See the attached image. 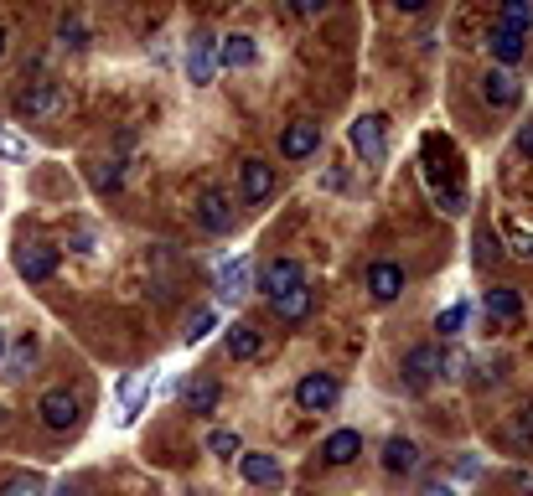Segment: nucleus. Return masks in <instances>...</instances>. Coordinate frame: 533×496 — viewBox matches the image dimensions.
Here are the masks:
<instances>
[{
	"label": "nucleus",
	"instance_id": "obj_1",
	"mask_svg": "<svg viewBox=\"0 0 533 496\" xmlns=\"http://www.w3.org/2000/svg\"><path fill=\"white\" fill-rule=\"evenodd\" d=\"M352 150H358V161L368 166H383V155H389V119L383 114H358L352 119V130H347Z\"/></svg>",
	"mask_w": 533,
	"mask_h": 496
},
{
	"label": "nucleus",
	"instance_id": "obj_2",
	"mask_svg": "<svg viewBox=\"0 0 533 496\" xmlns=\"http://www.w3.org/2000/svg\"><path fill=\"white\" fill-rule=\"evenodd\" d=\"M37 414H42V424L47 429H73L78 419H83V403H78V393H68V388H52V393H42V403H37Z\"/></svg>",
	"mask_w": 533,
	"mask_h": 496
},
{
	"label": "nucleus",
	"instance_id": "obj_3",
	"mask_svg": "<svg viewBox=\"0 0 533 496\" xmlns=\"http://www.w3.org/2000/svg\"><path fill=\"white\" fill-rule=\"evenodd\" d=\"M342 393V383L332 378V372H306L301 383H295V403H301L306 414H321V409H332Z\"/></svg>",
	"mask_w": 533,
	"mask_h": 496
},
{
	"label": "nucleus",
	"instance_id": "obj_4",
	"mask_svg": "<svg viewBox=\"0 0 533 496\" xmlns=\"http://www.w3.org/2000/svg\"><path fill=\"white\" fill-rule=\"evenodd\" d=\"M218 73V42H213V31H192V42H187V78L202 88V83H213Z\"/></svg>",
	"mask_w": 533,
	"mask_h": 496
},
{
	"label": "nucleus",
	"instance_id": "obj_5",
	"mask_svg": "<svg viewBox=\"0 0 533 496\" xmlns=\"http://www.w3.org/2000/svg\"><path fill=\"white\" fill-rule=\"evenodd\" d=\"M306 285V269L295 264V259H270L259 269V290L270 295V300H280V295H290V290H301Z\"/></svg>",
	"mask_w": 533,
	"mask_h": 496
},
{
	"label": "nucleus",
	"instance_id": "obj_6",
	"mask_svg": "<svg viewBox=\"0 0 533 496\" xmlns=\"http://www.w3.org/2000/svg\"><path fill=\"white\" fill-rule=\"evenodd\" d=\"M16 274L32 279V285L52 279L57 274V248H47V243H16Z\"/></svg>",
	"mask_w": 533,
	"mask_h": 496
},
{
	"label": "nucleus",
	"instance_id": "obj_7",
	"mask_svg": "<svg viewBox=\"0 0 533 496\" xmlns=\"http://www.w3.org/2000/svg\"><path fill=\"white\" fill-rule=\"evenodd\" d=\"M239 476H244L249 486H270V491L285 481L280 460H275V455H259V450H244V455H239Z\"/></svg>",
	"mask_w": 533,
	"mask_h": 496
},
{
	"label": "nucleus",
	"instance_id": "obj_8",
	"mask_svg": "<svg viewBox=\"0 0 533 496\" xmlns=\"http://www.w3.org/2000/svg\"><path fill=\"white\" fill-rule=\"evenodd\" d=\"M197 223L207 233H228L233 228V207H228V197L218 192V186H207V192L197 197Z\"/></svg>",
	"mask_w": 533,
	"mask_h": 496
},
{
	"label": "nucleus",
	"instance_id": "obj_9",
	"mask_svg": "<svg viewBox=\"0 0 533 496\" xmlns=\"http://www.w3.org/2000/svg\"><path fill=\"white\" fill-rule=\"evenodd\" d=\"M482 305H487V316L502 321V326H518V321H523V295L508 290V285H492V290L482 295Z\"/></svg>",
	"mask_w": 533,
	"mask_h": 496
},
{
	"label": "nucleus",
	"instance_id": "obj_10",
	"mask_svg": "<svg viewBox=\"0 0 533 496\" xmlns=\"http://www.w3.org/2000/svg\"><path fill=\"white\" fill-rule=\"evenodd\" d=\"M316 145H321V130H316V124H290V130L280 135V155H285V161H306V155H316Z\"/></svg>",
	"mask_w": 533,
	"mask_h": 496
},
{
	"label": "nucleus",
	"instance_id": "obj_11",
	"mask_svg": "<svg viewBox=\"0 0 533 496\" xmlns=\"http://www.w3.org/2000/svg\"><path fill=\"white\" fill-rule=\"evenodd\" d=\"M368 295H373V300H383V305H389V300H399V295H404V269H399V264H383V259H378V264L368 269Z\"/></svg>",
	"mask_w": 533,
	"mask_h": 496
},
{
	"label": "nucleus",
	"instance_id": "obj_12",
	"mask_svg": "<svg viewBox=\"0 0 533 496\" xmlns=\"http://www.w3.org/2000/svg\"><path fill=\"white\" fill-rule=\"evenodd\" d=\"M249 279H254V259H249V254H239L233 264H223V269H218V295H223V300L249 295Z\"/></svg>",
	"mask_w": 533,
	"mask_h": 496
},
{
	"label": "nucleus",
	"instance_id": "obj_13",
	"mask_svg": "<svg viewBox=\"0 0 533 496\" xmlns=\"http://www.w3.org/2000/svg\"><path fill=\"white\" fill-rule=\"evenodd\" d=\"M435 372H440V347H409V357H404V383L409 388H425Z\"/></svg>",
	"mask_w": 533,
	"mask_h": 496
},
{
	"label": "nucleus",
	"instance_id": "obj_14",
	"mask_svg": "<svg viewBox=\"0 0 533 496\" xmlns=\"http://www.w3.org/2000/svg\"><path fill=\"white\" fill-rule=\"evenodd\" d=\"M383 471H389V476H414V471H420V445L394 434V440L383 445Z\"/></svg>",
	"mask_w": 533,
	"mask_h": 496
},
{
	"label": "nucleus",
	"instance_id": "obj_15",
	"mask_svg": "<svg viewBox=\"0 0 533 496\" xmlns=\"http://www.w3.org/2000/svg\"><path fill=\"white\" fill-rule=\"evenodd\" d=\"M518 93H523V88L513 83L508 68H492V73L482 78V99H487L492 109H513V104H518Z\"/></svg>",
	"mask_w": 533,
	"mask_h": 496
},
{
	"label": "nucleus",
	"instance_id": "obj_16",
	"mask_svg": "<svg viewBox=\"0 0 533 496\" xmlns=\"http://www.w3.org/2000/svg\"><path fill=\"white\" fill-rule=\"evenodd\" d=\"M523 37H518V31H508V26H492L487 31V52L502 62V68H518V62H523Z\"/></svg>",
	"mask_w": 533,
	"mask_h": 496
},
{
	"label": "nucleus",
	"instance_id": "obj_17",
	"mask_svg": "<svg viewBox=\"0 0 533 496\" xmlns=\"http://www.w3.org/2000/svg\"><path fill=\"white\" fill-rule=\"evenodd\" d=\"M218 68H254V37H244V31H233V37L218 42Z\"/></svg>",
	"mask_w": 533,
	"mask_h": 496
},
{
	"label": "nucleus",
	"instance_id": "obj_18",
	"mask_svg": "<svg viewBox=\"0 0 533 496\" xmlns=\"http://www.w3.org/2000/svg\"><path fill=\"white\" fill-rule=\"evenodd\" d=\"M57 99H63V93H57V83H26V88H21V99H16V109L32 119V114H52Z\"/></svg>",
	"mask_w": 533,
	"mask_h": 496
},
{
	"label": "nucleus",
	"instance_id": "obj_19",
	"mask_svg": "<svg viewBox=\"0 0 533 496\" xmlns=\"http://www.w3.org/2000/svg\"><path fill=\"white\" fill-rule=\"evenodd\" d=\"M358 450H363V434L358 429H337V434H327V445H321V460L347 465V460H358Z\"/></svg>",
	"mask_w": 533,
	"mask_h": 496
},
{
	"label": "nucleus",
	"instance_id": "obj_20",
	"mask_svg": "<svg viewBox=\"0 0 533 496\" xmlns=\"http://www.w3.org/2000/svg\"><path fill=\"white\" fill-rule=\"evenodd\" d=\"M275 192V166L270 161H244V202H264Z\"/></svg>",
	"mask_w": 533,
	"mask_h": 496
},
{
	"label": "nucleus",
	"instance_id": "obj_21",
	"mask_svg": "<svg viewBox=\"0 0 533 496\" xmlns=\"http://www.w3.org/2000/svg\"><path fill=\"white\" fill-rule=\"evenodd\" d=\"M218 398H223V388H218L213 378H197V383L182 388V403H187L192 414H213V409H218Z\"/></svg>",
	"mask_w": 533,
	"mask_h": 496
},
{
	"label": "nucleus",
	"instance_id": "obj_22",
	"mask_svg": "<svg viewBox=\"0 0 533 496\" xmlns=\"http://www.w3.org/2000/svg\"><path fill=\"white\" fill-rule=\"evenodd\" d=\"M311 300H316V290L301 285V290H290V295H280V300H270V305H275L280 321H306V316H311Z\"/></svg>",
	"mask_w": 533,
	"mask_h": 496
},
{
	"label": "nucleus",
	"instance_id": "obj_23",
	"mask_svg": "<svg viewBox=\"0 0 533 496\" xmlns=\"http://www.w3.org/2000/svg\"><path fill=\"white\" fill-rule=\"evenodd\" d=\"M259 347H264V341H259V331H254V326H228V352L239 357V362L259 357Z\"/></svg>",
	"mask_w": 533,
	"mask_h": 496
},
{
	"label": "nucleus",
	"instance_id": "obj_24",
	"mask_svg": "<svg viewBox=\"0 0 533 496\" xmlns=\"http://www.w3.org/2000/svg\"><path fill=\"white\" fill-rule=\"evenodd\" d=\"M497 26H508V31L523 37V31L533 26V0H502V21Z\"/></svg>",
	"mask_w": 533,
	"mask_h": 496
},
{
	"label": "nucleus",
	"instance_id": "obj_25",
	"mask_svg": "<svg viewBox=\"0 0 533 496\" xmlns=\"http://www.w3.org/2000/svg\"><path fill=\"white\" fill-rule=\"evenodd\" d=\"M0 496H47V476H37V471L11 476L6 486H0Z\"/></svg>",
	"mask_w": 533,
	"mask_h": 496
},
{
	"label": "nucleus",
	"instance_id": "obj_26",
	"mask_svg": "<svg viewBox=\"0 0 533 496\" xmlns=\"http://www.w3.org/2000/svg\"><path fill=\"white\" fill-rule=\"evenodd\" d=\"M207 450L223 455V460H233V455H244V440H239L233 429H213V434H207Z\"/></svg>",
	"mask_w": 533,
	"mask_h": 496
},
{
	"label": "nucleus",
	"instance_id": "obj_27",
	"mask_svg": "<svg viewBox=\"0 0 533 496\" xmlns=\"http://www.w3.org/2000/svg\"><path fill=\"white\" fill-rule=\"evenodd\" d=\"M461 326H466V305H446V310H440V321H435L440 336H456Z\"/></svg>",
	"mask_w": 533,
	"mask_h": 496
},
{
	"label": "nucleus",
	"instance_id": "obj_28",
	"mask_svg": "<svg viewBox=\"0 0 533 496\" xmlns=\"http://www.w3.org/2000/svg\"><path fill=\"white\" fill-rule=\"evenodd\" d=\"M213 326H218V310H197V316L187 321V347H192V341H202Z\"/></svg>",
	"mask_w": 533,
	"mask_h": 496
},
{
	"label": "nucleus",
	"instance_id": "obj_29",
	"mask_svg": "<svg viewBox=\"0 0 533 496\" xmlns=\"http://www.w3.org/2000/svg\"><path fill=\"white\" fill-rule=\"evenodd\" d=\"M57 37H63V47H83V21H63V26H57Z\"/></svg>",
	"mask_w": 533,
	"mask_h": 496
},
{
	"label": "nucleus",
	"instance_id": "obj_30",
	"mask_svg": "<svg viewBox=\"0 0 533 496\" xmlns=\"http://www.w3.org/2000/svg\"><path fill=\"white\" fill-rule=\"evenodd\" d=\"M285 6H290L295 16H321V11H327V0H285Z\"/></svg>",
	"mask_w": 533,
	"mask_h": 496
},
{
	"label": "nucleus",
	"instance_id": "obj_31",
	"mask_svg": "<svg viewBox=\"0 0 533 496\" xmlns=\"http://www.w3.org/2000/svg\"><path fill=\"white\" fill-rule=\"evenodd\" d=\"M32 357H37V341H21L16 357H11V372H26V362H32Z\"/></svg>",
	"mask_w": 533,
	"mask_h": 496
},
{
	"label": "nucleus",
	"instance_id": "obj_32",
	"mask_svg": "<svg viewBox=\"0 0 533 496\" xmlns=\"http://www.w3.org/2000/svg\"><path fill=\"white\" fill-rule=\"evenodd\" d=\"M0 155H6V161H26V145L11 140V135H0Z\"/></svg>",
	"mask_w": 533,
	"mask_h": 496
},
{
	"label": "nucleus",
	"instance_id": "obj_33",
	"mask_svg": "<svg viewBox=\"0 0 533 496\" xmlns=\"http://www.w3.org/2000/svg\"><path fill=\"white\" fill-rule=\"evenodd\" d=\"M477 259H482V264H492V259H497V243H492L487 233H477Z\"/></svg>",
	"mask_w": 533,
	"mask_h": 496
},
{
	"label": "nucleus",
	"instance_id": "obj_34",
	"mask_svg": "<svg viewBox=\"0 0 533 496\" xmlns=\"http://www.w3.org/2000/svg\"><path fill=\"white\" fill-rule=\"evenodd\" d=\"M518 155H528V161H533V124H523V130H518Z\"/></svg>",
	"mask_w": 533,
	"mask_h": 496
},
{
	"label": "nucleus",
	"instance_id": "obj_35",
	"mask_svg": "<svg viewBox=\"0 0 533 496\" xmlns=\"http://www.w3.org/2000/svg\"><path fill=\"white\" fill-rule=\"evenodd\" d=\"M518 434H523V440H533V409H523V419H518Z\"/></svg>",
	"mask_w": 533,
	"mask_h": 496
},
{
	"label": "nucleus",
	"instance_id": "obj_36",
	"mask_svg": "<svg viewBox=\"0 0 533 496\" xmlns=\"http://www.w3.org/2000/svg\"><path fill=\"white\" fill-rule=\"evenodd\" d=\"M394 6H399V11H409V16H414V11H425V6H430V0H394Z\"/></svg>",
	"mask_w": 533,
	"mask_h": 496
},
{
	"label": "nucleus",
	"instance_id": "obj_37",
	"mask_svg": "<svg viewBox=\"0 0 533 496\" xmlns=\"http://www.w3.org/2000/svg\"><path fill=\"white\" fill-rule=\"evenodd\" d=\"M420 496H456V491H451V486H440V481H430V486H425Z\"/></svg>",
	"mask_w": 533,
	"mask_h": 496
},
{
	"label": "nucleus",
	"instance_id": "obj_38",
	"mask_svg": "<svg viewBox=\"0 0 533 496\" xmlns=\"http://www.w3.org/2000/svg\"><path fill=\"white\" fill-rule=\"evenodd\" d=\"M0 52H6V26H0Z\"/></svg>",
	"mask_w": 533,
	"mask_h": 496
},
{
	"label": "nucleus",
	"instance_id": "obj_39",
	"mask_svg": "<svg viewBox=\"0 0 533 496\" xmlns=\"http://www.w3.org/2000/svg\"><path fill=\"white\" fill-rule=\"evenodd\" d=\"M0 362H6V336H0Z\"/></svg>",
	"mask_w": 533,
	"mask_h": 496
},
{
	"label": "nucleus",
	"instance_id": "obj_40",
	"mask_svg": "<svg viewBox=\"0 0 533 496\" xmlns=\"http://www.w3.org/2000/svg\"><path fill=\"white\" fill-rule=\"evenodd\" d=\"M57 496H78V491H68V486H63V491H57Z\"/></svg>",
	"mask_w": 533,
	"mask_h": 496
}]
</instances>
